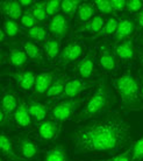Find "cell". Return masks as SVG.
<instances>
[{
  "label": "cell",
  "mask_w": 143,
  "mask_h": 161,
  "mask_svg": "<svg viewBox=\"0 0 143 161\" xmlns=\"http://www.w3.org/2000/svg\"><path fill=\"white\" fill-rule=\"evenodd\" d=\"M137 77H139V80H140V92H141V97H142V99H143V73L142 71H140Z\"/></svg>",
  "instance_id": "b9f144b4"
},
{
  "label": "cell",
  "mask_w": 143,
  "mask_h": 161,
  "mask_svg": "<svg viewBox=\"0 0 143 161\" xmlns=\"http://www.w3.org/2000/svg\"><path fill=\"white\" fill-rule=\"evenodd\" d=\"M131 161H142L143 160V136L139 140L133 142L130 145Z\"/></svg>",
  "instance_id": "d6a6232c"
},
{
  "label": "cell",
  "mask_w": 143,
  "mask_h": 161,
  "mask_svg": "<svg viewBox=\"0 0 143 161\" xmlns=\"http://www.w3.org/2000/svg\"><path fill=\"white\" fill-rule=\"evenodd\" d=\"M143 8V0H129L127 1L126 11L129 13H139Z\"/></svg>",
  "instance_id": "74e56055"
},
{
  "label": "cell",
  "mask_w": 143,
  "mask_h": 161,
  "mask_svg": "<svg viewBox=\"0 0 143 161\" xmlns=\"http://www.w3.org/2000/svg\"><path fill=\"white\" fill-rule=\"evenodd\" d=\"M20 98L19 95L15 91V89L12 85L5 86L3 89V95H1V112L4 113L6 117H11L12 113L15 112L18 106L20 104Z\"/></svg>",
  "instance_id": "ba28073f"
},
{
  "label": "cell",
  "mask_w": 143,
  "mask_h": 161,
  "mask_svg": "<svg viewBox=\"0 0 143 161\" xmlns=\"http://www.w3.org/2000/svg\"><path fill=\"white\" fill-rule=\"evenodd\" d=\"M94 84V80L92 82L90 80H83V78H71V80H68L63 95L60 98H62V99H73L80 92H83L84 90L91 88Z\"/></svg>",
  "instance_id": "8fae6325"
},
{
  "label": "cell",
  "mask_w": 143,
  "mask_h": 161,
  "mask_svg": "<svg viewBox=\"0 0 143 161\" xmlns=\"http://www.w3.org/2000/svg\"><path fill=\"white\" fill-rule=\"evenodd\" d=\"M70 142L76 154L113 155L131 142V127L122 113L112 111L76 127L70 133Z\"/></svg>",
  "instance_id": "6da1fadb"
},
{
  "label": "cell",
  "mask_w": 143,
  "mask_h": 161,
  "mask_svg": "<svg viewBox=\"0 0 143 161\" xmlns=\"http://www.w3.org/2000/svg\"><path fill=\"white\" fill-rule=\"evenodd\" d=\"M113 86L120 97L121 105L128 111L143 110V99L140 92V80L133 71L126 70L113 80Z\"/></svg>",
  "instance_id": "3957f363"
},
{
  "label": "cell",
  "mask_w": 143,
  "mask_h": 161,
  "mask_svg": "<svg viewBox=\"0 0 143 161\" xmlns=\"http://www.w3.org/2000/svg\"><path fill=\"white\" fill-rule=\"evenodd\" d=\"M3 31L6 33V35L8 37H15L18 34L21 33V28L19 27L18 22L12 20V19H8V18H5L4 19Z\"/></svg>",
  "instance_id": "4dcf8cb0"
},
{
  "label": "cell",
  "mask_w": 143,
  "mask_h": 161,
  "mask_svg": "<svg viewBox=\"0 0 143 161\" xmlns=\"http://www.w3.org/2000/svg\"><path fill=\"white\" fill-rule=\"evenodd\" d=\"M3 62H7L14 68H22L27 64L28 56L24 48L20 47H12L9 48L7 54L3 53Z\"/></svg>",
  "instance_id": "2e32d148"
},
{
  "label": "cell",
  "mask_w": 143,
  "mask_h": 161,
  "mask_svg": "<svg viewBox=\"0 0 143 161\" xmlns=\"http://www.w3.org/2000/svg\"><path fill=\"white\" fill-rule=\"evenodd\" d=\"M137 42H139V43L141 44V46H142V47H143V34H142V35H141V36L139 37V41H137Z\"/></svg>",
  "instance_id": "f6af8a7d"
},
{
  "label": "cell",
  "mask_w": 143,
  "mask_h": 161,
  "mask_svg": "<svg viewBox=\"0 0 143 161\" xmlns=\"http://www.w3.org/2000/svg\"><path fill=\"white\" fill-rule=\"evenodd\" d=\"M118 25H119V19L112 16V18H109L105 22L103 27L100 29V32L97 33L92 39H100V37H106V36H109V35H114L116 32V28H118Z\"/></svg>",
  "instance_id": "83f0119b"
},
{
  "label": "cell",
  "mask_w": 143,
  "mask_h": 161,
  "mask_svg": "<svg viewBox=\"0 0 143 161\" xmlns=\"http://www.w3.org/2000/svg\"><path fill=\"white\" fill-rule=\"evenodd\" d=\"M42 48H43V52L45 54L47 58L50 62H56L58 61L61 55V52H62V48H61V41L57 40L56 37H48L47 40L42 43Z\"/></svg>",
  "instance_id": "d6986e66"
},
{
  "label": "cell",
  "mask_w": 143,
  "mask_h": 161,
  "mask_svg": "<svg viewBox=\"0 0 143 161\" xmlns=\"http://www.w3.org/2000/svg\"><path fill=\"white\" fill-rule=\"evenodd\" d=\"M13 119L20 127H29L33 123V119L30 117V113L28 111L27 101L22 99L19 104L15 112L13 113Z\"/></svg>",
  "instance_id": "44dd1931"
},
{
  "label": "cell",
  "mask_w": 143,
  "mask_h": 161,
  "mask_svg": "<svg viewBox=\"0 0 143 161\" xmlns=\"http://www.w3.org/2000/svg\"><path fill=\"white\" fill-rule=\"evenodd\" d=\"M84 103V98H73V99H63L51 106L50 117L57 123H64L71 119L76 111L79 109Z\"/></svg>",
  "instance_id": "277c9868"
},
{
  "label": "cell",
  "mask_w": 143,
  "mask_h": 161,
  "mask_svg": "<svg viewBox=\"0 0 143 161\" xmlns=\"http://www.w3.org/2000/svg\"><path fill=\"white\" fill-rule=\"evenodd\" d=\"M135 22H136V26H137V28L139 29H143V8L141 12H139L137 14L135 15Z\"/></svg>",
  "instance_id": "ab89813d"
},
{
  "label": "cell",
  "mask_w": 143,
  "mask_h": 161,
  "mask_svg": "<svg viewBox=\"0 0 143 161\" xmlns=\"http://www.w3.org/2000/svg\"><path fill=\"white\" fill-rule=\"evenodd\" d=\"M114 102H115V96L113 92V89L111 88L107 78L105 76L101 77L93 93L88 97L83 109L77 114L76 121L80 123L107 114Z\"/></svg>",
  "instance_id": "7a4b0ae2"
},
{
  "label": "cell",
  "mask_w": 143,
  "mask_h": 161,
  "mask_svg": "<svg viewBox=\"0 0 143 161\" xmlns=\"http://www.w3.org/2000/svg\"><path fill=\"white\" fill-rule=\"evenodd\" d=\"M113 48H114V52H115L118 60H120L124 64H131L135 61L136 48L133 37L114 44Z\"/></svg>",
  "instance_id": "30bf717a"
},
{
  "label": "cell",
  "mask_w": 143,
  "mask_h": 161,
  "mask_svg": "<svg viewBox=\"0 0 143 161\" xmlns=\"http://www.w3.org/2000/svg\"><path fill=\"white\" fill-rule=\"evenodd\" d=\"M95 60H97V50L95 48H90L87 53L75 64L77 74L83 80H90L95 73Z\"/></svg>",
  "instance_id": "8992f818"
},
{
  "label": "cell",
  "mask_w": 143,
  "mask_h": 161,
  "mask_svg": "<svg viewBox=\"0 0 143 161\" xmlns=\"http://www.w3.org/2000/svg\"><path fill=\"white\" fill-rule=\"evenodd\" d=\"M0 146H1V152L5 158H7L8 161H24V159L19 157L15 153L14 149V144L13 140L9 137L6 136V133H1V138H0Z\"/></svg>",
  "instance_id": "cb8c5ba5"
},
{
  "label": "cell",
  "mask_w": 143,
  "mask_h": 161,
  "mask_svg": "<svg viewBox=\"0 0 143 161\" xmlns=\"http://www.w3.org/2000/svg\"><path fill=\"white\" fill-rule=\"evenodd\" d=\"M97 161H131V151L130 147H128L126 151H123L122 153L115 154L113 157L103 160H97Z\"/></svg>",
  "instance_id": "8d00e7d4"
},
{
  "label": "cell",
  "mask_w": 143,
  "mask_h": 161,
  "mask_svg": "<svg viewBox=\"0 0 143 161\" xmlns=\"http://www.w3.org/2000/svg\"><path fill=\"white\" fill-rule=\"evenodd\" d=\"M112 8H113V12H121L126 9L127 6V1L126 0H112Z\"/></svg>",
  "instance_id": "f35d334b"
},
{
  "label": "cell",
  "mask_w": 143,
  "mask_h": 161,
  "mask_svg": "<svg viewBox=\"0 0 143 161\" xmlns=\"http://www.w3.org/2000/svg\"><path fill=\"white\" fill-rule=\"evenodd\" d=\"M105 19H103V15H95L93 19H91L90 21L85 22V24H82L77 28V32H86V33H91V34H97V33L100 32V29L103 27L105 25Z\"/></svg>",
  "instance_id": "484cf974"
},
{
  "label": "cell",
  "mask_w": 143,
  "mask_h": 161,
  "mask_svg": "<svg viewBox=\"0 0 143 161\" xmlns=\"http://www.w3.org/2000/svg\"><path fill=\"white\" fill-rule=\"evenodd\" d=\"M0 161H6V160H4V159H1V160H0Z\"/></svg>",
  "instance_id": "bcb514c9"
},
{
  "label": "cell",
  "mask_w": 143,
  "mask_h": 161,
  "mask_svg": "<svg viewBox=\"0 0 143 161\" xmlns=\"http://www.w3.org/2000/svg\"><path fill=\"white\" fill-rule=\"evenodd\" d=\"M6 37H8L7 35H6V33H5L4 31H1V32H0V41H1V42H5V41H6Z\"/></svg>",
  "instance_id": "ee69618b"
},
{
  "label": "cell",
  "mask_w": 143,
  "mask_h": 161,
  "mask_svg": "<svg viewBox=\"0 0 143 161\" xmlns=\"http://www.w3.org/2000/svg\"><path fill=\"white\" fill-rule=\"evenodd\" d=\"M95 16V6L91 3H82L77 11V19L80 22H87Z\"/></svg>",
  "instance_id": "4316f807"
},
{
  "label": "cell",
  "mask_w": 143,
  "mask_h": 161,
  "mask_svg": "<svg viewBox=\"0 0 143 161\" xmlns=\"http://www.w3.org/2000/svg\"><path fill=\"white\" fill-rule=\"evenodd\" d=\"M45 8H47L48 15L55 16L58 14L60 9H62V1H60V0H50V1H45Z\"/></svg>",
  "instance_id": "e575fe53"
},
{
  "label": "cell",
  "mask_w": 143,
  "mask_h": 161,
  "mask_svg": "<svg viewBox=\"0 0 143 161\" xmlns=\"http://www.w3.org/2000/svg\"><path fill=\"white\" fill-rule=\"evenodd\" d=\"M3 76H8L9 78L14 80L18 86H20L22 90H32L34 89L36 75L33 70H21V71H3Z\"/></svg>",
  "instance_id": "7c38bea8"
},
{
  "label": "cell",
  "mask_w": 143,
  "mask_h": 161,
  "mask_svg": "<svg viewBox=\"0 0 143 161\" xmlns=\"http://www.w3.org/2000/svg\"><path fill=\"white\" fill-rule=\"evenodd\" d=\"M69 76L65 75V74H58L56 76L55 80L52 82L50 89L47 91V93L44 96L47 98H60L64 92V89H65V85L68 83Z\"/></svg>",
  "instance_id": "7402d4cb"
},
{
  "label": "cell",
  "mask_w": 143,
  "mask_h": 161,
  "mask_svg": "<svg viewBox=\"0 0 143 161\" xmlns=\"http://www.w3.org/2000/svg\"><path fill=\"white\" fill-rule=\"evenodd\" d=\"M20 22L24 28L30 29V28H33V27H35L37 20H36L35 16L33 15V13L30 12L29 9H27V11H24V14H22V16H21Z\"/></svg>",
  "instance_id": "836d02e7"
},
{
  "label": "cell",
  "mask_w": 143,
  "mask_h": 161,
  "mask_svg": "<svg viewBox=\"0 0 143 161\" xmlns=\"http://www.w3.org/2000/svg\"><path fill=\"white\" fill-rule=\"evenodd\" d=\"M35 4L34 1H32V0H20V5L21 7H26V8H30L33 6V5Z\"/></svg>",
  "instance_id": "60d3db41"
},
{
  "label": "cell",
  "mask_w": 143,
  "mask_h": 161,
  "mask_svg": "<svg viewBox=\"0 0 143 161\" xmlns=\"http://www.w3.org/2000/svg\"><path fill=\"white\" fill-rule=\"evenodd\" d=\"M0 9H1V12H3L4 15H6L8 19H12L14 21L21 19V16L24 14L20 1H16V0L3 1L0 4Z\"/></svg>",
  "instance_id": "ffe728a7"
},
{
  "label": "cell",
  "mask_w": 143,
  "mask_h": 161,
  "mask_svg": "<svg viewBox=\"0 0 143 161\" xmlns=\"http://www.w3.org/2000/svg\"><path fill=\"white\" fill-rule=\"evenodd\" d=\"M48 29L51 33L52 37H56L60 41L65 39L70 33V21L68 16H65L64 14H60V13L57 15L52 16L51 20L49 21Z\"/></svg>",
  "instance_id": "9c48e42d"
},
{
  "label": "cell",
  "mask_w": 143,
  "mask_h": 161,
  "mask_svg": "<svg viewBox=\"0 0 143 161\" xmlns=\"http://www.w3.org/2000/svg\"><path fill=\"white\" fill-rule=\"evenodd\" d=\"M61 131H62V125L52 119H47L42 121L37 127L39 138L43 141H52L57 139Z\"/></svg>",
  "instance_id": "5bb4252c"
},
{
  "label": "cell",
  "mask_w": 143,
  "mask_h": 161,
  "mask_svg": "<svg viewBox=\"0 0 143 161\" xmlns=\"http://www.w3.org/2000/svg\"><path fill=\"white\" fill-rule=\"evenodd\" d=\"M136 29H137V26H136L134 19H130L127 16L120 18L118 28L114 34V44L127 40V39H130L134 35V33L136 32Z\"/></svg>",
  "instance_id": "4fadbf2b"
},
{
  "label": "cell",
  "mask_w": 143,
  "mask_h": 161,
  "mask_svg": "<svg viewBox=\"0 0 143 161\" xmlns=\"http://www.w3.org/2000/svg\"><path fill=\"white\" fill-rule=\"evenodd\" d=\"M43 161H69L66 147L63 144H57L44 153Z\"/></svg>",
  "instance_id": "d4e9b609"
},
{
  "label": "cell",
  "mask_w": 143,
  "mask_h": 161,
  "mask_svg": "<svg viewBox=\"0 0 143 161\" xmlns=\"http://www.w3.org/2000/svg\"><path fill=\"white\" fill-rule=\"evenodd\" d=\"M22 48L27 54L28 58L30 61H33L34 63L39 65H44L45 62H44V57L42 55V52L41 49L37 47V44H35L33 41L29 40H24L22 41Z\"/></svg>",
  "instance_id": "603a6c76"
},
{
  "label": "cell",
  "mask_w": 143,
  "mask_h": 161,
  "mask_svg": "<svg viewBox=\"0 0 143 161\" xmlns=\"http://www.w3.org/2000/svg\"><path fill=\"white\" fill-rule=\"evenodd\" d=\"M29 11L33 13V15L36 18L37 21H45L48 15L47 8H45V3L43 1H36L32 7L29 8Z\"/></svg>",
  "instance_id": "f546056e"
},
{
  "label": "cell",
  "mask_w": 143,
  "mask_h": 161,
  "mask_svg": "<svg viewBox=\"0 0 143 161\" xmlns=\"http://www.w3.org/2000/svg\"><path fill=\"white\" fill-rule=\"evenodd\" d=\"M56 73L54 71H45V73H40L36 75L35 84H34V93L37 96L45 95L47 91L50 89L52 82L56 78Z\"/></svg>",
  "instance_id": "ac0fdd59"
},
{
  "label": "cell",
  "mask_w": 143,
  "mask_h": 161,
  "mask_svg": "<svg viewBox=\"0 0 143 161\" xmlns=\"http://www.w3.org/2000/svg\"><path fill=\"white\" fill-rule=\"evenodd\" d=\"M26 101H27L28 111L30 113V117H32L33 121H35V123H42V121L45 120L48 112H49L47 105L34 99L33 97H27Z\"/></svg>",
  "instance_id": "e0dca14e"
},
{
  "label": "cell",
  "mask_w": 143,
  "mask_h": 161,
  "mask_svg": "<svg viewBox=\"0 0 143 161\" xmlns=\"http://www.w3.org/2000/svg\"><path fill=\"white\" fill-rule=\"evenodd\" d=\"M16 148L19 151L21 158L26 159V160H33L40 153V148L36 145V142L27 136H21L18 138Z\"/></svg>",
  "instance_id": "9a60e30c"
},
{
  "label": "cell",
  "mask_w": 143,
  "mask_h": 161,
  "mask_svg": "<svg viewBox=\"0 0 143 161\" xmlns=\"http://www.w3.org/2000/svg\"><path fill=\"white\" fill-rule=\"evenodd\" d=\"M82 1L79 0H64L62 1V11L65 16H73L77 13Z\"/></svg>",
  "instance_id": "1f68e13d"
},
{
  "label": "cell",
  "mask_w": 143,
  "mask_h": 161,
  "mask_svg": "<svg viewBox=\"0 0 143 161\" xmlns=\"http://www.w3.org/2000/svg\"><path fill=\"white\" fill-rule=\"evenodd\" d=\"M84 49H85V47L80 41H70L61 52L60 58L57 61L58 64L65 68V67H68L72 63H77L83 57Z\"/></svg>",
  "instance_id": "5b68a950"
},
{
  "label": "cell",
  "mask_w": 143,
  "mask_h": 161,
  "mask_svg": "<svg viewBox=\"0 0 143 161\" xmlns=\"http://www.w3.org/2000/svg\"><path fill=\"white\" fill-rule=\"evenodd\" d=\"M99 65L108 74H114L118 69V57L115 55L114 48L108 43H101L99 46Z\"/></svg>",
  "instance_id": "52a82bcc"
},
{
  "label": "cell",
  "mask_w": 143,
  "mask_h": 161,
  "mask_svg": "<svg viewBox=\"0 0 143 161\" xmlns=\"http://www.w3.org/2000/svg\"><path fill=\"white\" fill-rule=\"evenodd\" d=\"M94 6L101 14H105V15H109L113 12L111 1L108 0H97L94 1Z\"/></svg>",
  "instance_id": "d590c367"
},
{
  "label": "cell",
  "mask_w": 143,
  "mask_h": 161,
  "mask_svg": "<svg viewBox=\"0 0 143 161\" xmlns=\"http://www.w3.org/2000/svg\"><path fill=\"white\" fill-rule=\"evenodd\" d=\"M137 55H139L140 64H141V69H142V73H143V49H140Z\"/></svg>",
  "instance_id": "7bdbcfd3"
},
{
  "label": "cell",
  "mask_w": 143,
  "mask_h": 161,
  "mask_svg": "<svg viewBox=\"0 0 143 161\" xmlns=\"http://www.w3.org/2000/svg\"><path fill=\"white\" fill-rule=\"evenodd\" d=\"M26 35H27L30 40L35 41V42H44L48 39V32L47 28L41 26V25H36L35 27L26 31Z\"/></svg>",
  "instance_id": "f1b7e54d"
}]
</instances>
